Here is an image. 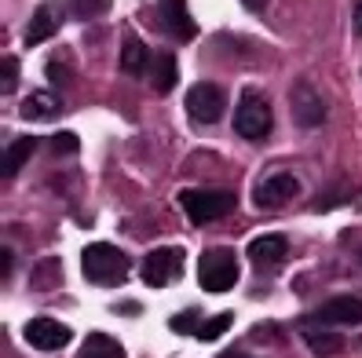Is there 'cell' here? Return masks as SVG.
Returning a JSON list of instances; mask_svg holds the SVG:
<instances>
[{"mask_svg": "<svg viewBox=\"0 0 362 358\" xmlns=\"http://www.w3.org/2000/svg\"><path fill=\"white\" fill-rule=\"evenodd\" d=\"M81 267H84V278H88L92 285H103V289H114V285H121L124 278H129V256L110 241L84 245Z\"/></svg>", "mask_w": 362, "mask_h": 358, "instance_id": "obj_1", "label": "cell"}, {"mask_svg": "<svg viewBox=\"0 0 362 358\" xmlns=\"http://www.w3.org/2000/svg\"><path fill=\"white\" fill-rule=\"evenodd\" d=\"M238 205L230 191H209V186H194V191H180V208L190 216V223H212L227 216Z\"/></svg>", "mask_w": 362, "mask_h": 358, "instance_id": "obj_2", "label": "cell"}, {"mask_svg": "<svg viewBox=\"0 0 362 358\" xmlns=\"http://www.w3.org/2000/svg\"><path fill=\"white\" fill-rule=\"evenodd\" d=\"M238 282V263L230 249H209L198 260V285L205 292H227Z\"/></svg>", "mask_w": 362, "mask_h": 358, "instance_id": "obj_3", "label": "cell"}, {"mask_svg": "<svg viewBox=\"0 0 362 358\" xmlns=\"http://www.w3.org/2000/svg\"><path fill=\"white\" fill-rule=\"evenodd\" d=\"M139 275L151 289H165L173 285L180 275H183V249L176 245H161V249H151L139 263Z\"/></svg>", "mask_w": 362, "mask_h": 358, "instance_id": "obj_4", "label": "cell"}, {"mask_svg": "<svg viewBox=\"0 0 362 358\" xmlns=\"http://www.w3.org/2000/svg\"><path fill=\"white\" fill-rule=\"evenodd\" d=\"M271 124H274V117H271V107L260 99V95H242V102H238V110H234V132H238L242 139H249V143H260V139H267L271 136Z\"/></svg>", "mask_w": 362, "mask_h": 358, "instance_id": "obj_5", "label": "cell"}, {"mask_svg": "<svg viewBox=\"0 0 362 358\" xmlns=\"http://www.w3.org/2000/svg\"><path fill=\"white\" fill-rule=\"evenodd\" d=\"M227 110V92L212 80H198L194 88L187 92V117L198 124H216Z\"/></svg>", "mask_w": 362, "mask_h": 358, "instance_id": "obj_6", "label": "cell"}, {"mask_svg": "<svg viewBox=\"0 0 362 358\" xmlns=\"http://www.w3.org/2000/svg\"><path fill=\"white\" fill-rule=\"evenodd\" d=\"M289 114L300 129H322L326 124V102L315 92V84H308V80L293 84L289 88Z\"/></svg>", "mask_w": 362, "mask_h": 358, "instance_id": "obj_7", "label": "cell"}, {"mask_svg": "<svg viewBox=\"0 0 362 358\" xmlns=\"http://www.w3.org/2000/svg\"><path fill=\"white\" fill-rule=\"evenodd\" d=\"M23 336L33 351H62L70 344V326H62L55 318H30Z\"/></svg>", "mask_w": 362, "mask_h": 358, "instance_id": "obj_8", "label": "cell"}, {"mask_svg": "<svg viewBox=\"0 0 362 358\" xmlns=\"http://www.w3.org/2000/svg\"><path fill=\"white\" fill-rule=\"evenodd\" d=\"M158 18H161V30L173 40H180V44H187V40L198 37V26H194V18H190L187 0H161Z\"/></svg>", "mask_w": 362, "mask_h": 358, "instance_id": "obj_9", "label": "cell"}, {"mask_svg": "<svg viewBox=\"0 0 362 358\" xmlns=\"http://www.w3.org/2000/svg\"><path fill=\"white\" fill-rule=\"evenodd\" d=\"M296 194H300V183H296V176L293 172H274V176H267V179H260L257 183V205L260 208H279V205H286V201H293Z\"/></svg>", "mask_w": 362, "mask_h": 358, "instance_id": "obj_10", "label": "cell"}, {"mask_svg": "<svg viewBox=\"0 0 362 358\" xmlns=\"http://www.w3.org/2000/svg\"><path fill=\"white\" fill-rule=\"evenodd\" d=\"M315 322L322 326H358L362 322V300L358 297H333L315 311Z\"/></svg>", "mask_w": 362, "mask_h": 358, "instance_id": "obj_11", "label": "cell"}, {"mask_svg": "<svg viewBox=\"0 0 362 358\" xmlns=\"http://www.w3.org/2000/svg\"><path fill=\"white\" fill-rule=\"evenodd\" d=\"M154 66V55L151 48L143 44L139 37H124V44H121V73H129V77H143L146 70Z\"/></svg>", "mask_w": 362, "mask_h": 358, "instance_id": "obj_12", "label": "cell"}, {"mask_svg": "<svg viewBox=\"0 0 362 358\" xmlns=\"http://www.w3.org/2000/svg\"><path fill=\"white\" fill-rule=\"evenodd\" d=\"M55 30H59L55 8H52V4H40V8L33 11V18H30V26H26V44H30V48L45 44L48 37H55Z\"/></svg>", "mask_w": 362, "mask_h": 358, "instance_id": "obj_13", "label": "cell"}, {"mask_svg": "<svg viewBox=\"0 0 362 358\" xmlns=\"http://www.w3.org/2000/svg\"><path fill=\"white\" fill-rule=\"evenodd\" d=\"M62 110V99L55 92H33L23 99V107H18V114H23V121H45V117H55Z\"/></svg>", "mask_w": 362, "mask_h": 358, "instance_id": "obj_14", "label": "cell"}, {"mask_svg": "<svg viewBox=\"0 0 362 358\" xmlns=\"http://www.w3.org/2000/svg\"><path fill=\"white\" fill-rule=\"evenodd\" d=\"M37 150V139L33 136H23V139H15L4 146V157H0V176L4 179H15V172L26 165V157Z\"/></svg>", "mask_w": 362, "mask_h": 358, "instance_id": "obj_15", "label": "cell"}, {"mask_svg": "<svg viewBox=\"0 0 362 358\" xmlns=\"http://www.w3.org/2000/svg\"><path fill=\"white\" fill-rule=\"evenodd\" d=\"M286 249H289V241L282 234H260L249 241V256L257 263H279L286 256Z\"/></svg>", "mask_w": 362, "mask_h": 358, "instance_id": "obj_16", "label": "cell"}, {"mask_svg": "<svg viewBox=\"0 0 362 358\" xmlns=\"http://www.w3.org/2000/svg\"><path fill=\"white\" fill-rule=\"evenodd\" d=\"M151 80H154V92H161V95L176 88V80H180V66H176V55H173V52H161V55H154Z\"/></svg>", "mask_w": 362, "mask_h": 358, "instance_id": "obj_17", "label": "cell"}, {"mask_svg": "<svg viewBox=\"0 0 362 358\" xmlns=\"http://www.w3.org/2000/svg\"><path fill=\"white\" fill-rule=\"evenodd\" d=\"M304 344H308V351L318 354V358H333V354L344 351V336L329 333V329H304Z\"/></svg>", "mask_w": 362, "mask_h": 358, "instance_id": "obj_18", "label": "cell"}, {"mask_svg": "<svg viewBox=\"0 0 362 358\" xmlns=\"http://www.w3.org/2000/svg\"><path fill=\"white\" fill-rule=\"evenodd\" d=\"M124 347L114 340V336H106V333H88L84 336V344H81V354L77 358H121Z\"/></svg>", "mask_w": 362, "mask_h": 358, "instance_id": "obj_19", "label": "cell"}, {"mask_svg": "<svg viewBox=\"0 0 362 358\" xmlns=\"http://www.w3.org/2000/svg\"><path fill=\"white\" fill-rule=\"evenodd\" d=\"M59 282H62V267H59V260H40L37 270H33V278H30L33 289H55Z\"/></svg>", "mask_w": 362, "mask_h": 358, "instance_id": "obj_20", "label": "cell"}, {"mask_svg": "<svg viewBox=\"0 0 362 358\" xmlns=\"http://www.w3.org/2000/svg\"><path fill=\"white\" fill-rule=\"evenodd\" d=\"M106 8H110V0H70V15L77 23H92V18L106 15Z\"/></svg>", "mask_w": 362, "mask_h": 358, "instance_id": "obj_21", "label": "cell"}, {"mask_svg": "<svg viewBox=\"0 0 362 358\" xmlns=\"http://www.w3.org/2000/svg\"><path fill=\"white\" fill-rule=\"evenodd\" d=\"M230 322H234V314H227V311H223V314H212V318H205V322L198 326L194 336H198V340H216V336H223V333L230 329Z\"/></svg>", "mask_w": 362, "mask_h": 358, "instance_id": "obj_22", "label": "cell"}, {"mask_svg": "<svg viewBox=\"0 0 362 358\" xmlns=\"http://www.w3.org/2000/svg\"><path fill=\"white\" fill-rule=\"evenodd\" d=\"M15 84H18V62L11 55L0 59V88H4V95L15 92Z\"/></svg>", "mask_w": 362, "mask_h": 358, "instance_id": "obj_23", "label": "cell"}, {"mask_svg": "<svg viewBox=\"0 0 362 358\" xmlns=\"http://www.w3.org/2000/svg\"><path fill=\"white\" fill-rule=\"evenodd\" d=\"M77 150V136L74 132H55L52 136V154L55 157H66V154H74Z\"/></svg>", "mask_w": 362, "mask_h": 358, "instance_id": "obj_24", "label": "cell"}, {"mask_svg": "<svg viewBox=\"0 0 362 358\" xmlns=\"http://www.w3.org/2000/svg\"><path fill=\"white\" fill-rule=\"evenodd\" d=\"M48 80L55 84V88H62V84L70 80V70L62 66V59H52V62H48Z\"/></svg>", "mask_w": 362, "mask_h": 358, "instance_id": "obj_25", "label": "cell"}, {"mask_svg": "<svg viewBox=\"0 0 362 358\" xmlns=\"http://www.w3.org/2000/svg\"><path fill=\"white\" fill-rule=\"evenodd\" d=\"M198 311H187V314H176V318H173V329L176 333H198Z\"/></svg>", "mask_w": 362, "mask_h": 358, "instance_id": "obj_26", "label": "cell"}, {"mask_svg": "<svg viewBox=\"0 0 362 358\" xmlns=\"http://www.w3.org/2000/svg\"><path fill=\"white\" fill-rule=\"evenodd\" d=\"M0 263H4V267H0V278H8V270H11V249L0 252Z\"/></svg>", "mask_w": 362, "mask_h": 358, "instance_id": "obj_27", "label": "cell"}, {"mask_svg": "<svg viewBox=\"0 0 362 358\" xmlns=\"http://www.w3.org/2000/svg\"><path fill=\"white\" fill-rule=\"evenodd\" d=\"M242 4H245L249 11H257V15H260V11L267 8V0H242Z\"/></svg>", "mask_w": 362, "mask_h": 358, "instance_id": "obj_28", "label": "cell"}, {"mask_svg": "<svg viewBox=\"0 0 362 358\" xmlns=\"http://www.w3.org/2000/svg\"><path fill=\"white\" fill-rule=\"evenodd\" d=\"M355 33L362 37V4H355Z\"/></svg>", "mask_w": 362, "mask_h": 358, "instance_id": "obj_29", "label": "cell"}]
</instances>
